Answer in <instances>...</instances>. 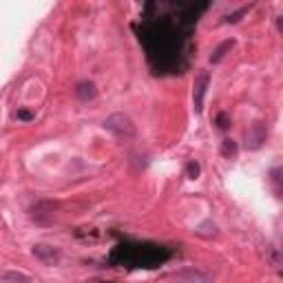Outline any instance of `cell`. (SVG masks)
Wrapping results in <instances>:
<instances>
[{"label": "cell", "instance_id": "cell-1", "mask_svg": "<svg viewBox=\"0 0 283 283\" xmlns=\"http://www.w3.org/2000/svg\"><path fill=\"white\" fill-rule=\"evenodd\" d=\"M182 38L177 24L166 18L159 20H146L140 31V40L148 51V60L155 69H171L177 64V58L182 53Z\"/></svg>", "mask_w": 283, "mask_h": 283}, {"label": "cell", "instance_id": "cell-2", "mask_svg": "<svg viewBox=\"0 0 283 283\" xmlns=\"http://www.w3.org/2000/svg\"><path fill=\"white\" fill-rule=\"evenodd\" d=\"M171 259V250L157 244H120L111 252V264L126 268H157Z\"/></svg>", "mask_w": 283, "mask_h": 283}, {"label": "cell", "instance_id": "cell-3", "mask_svg": "<svg viewBox=\"0 0 283 283\" xmlns=\"http://www.w3.org/2000/svg\"><path fill=\"white\" fill-rule=\"evenodd\" d=\"M104 128L111 131L115 137H124V140L135 137V133H137V128L131 122V117L124 115V113H113V115H109L104 120Z\"/></svg>", "mask_w": 283, "mask_h": 283}, {"label": "cell", "instance_id": "cell-4", "mask_svg": "<svg viewBox=\"0 0 283 283\" xmlns=\"http://www.w3.org/2000/svg\"><path fill=\"white\" fill-rule=\"evenodd\" d=\"M208 84H210V73L208 71H199L193 84V102L197 113H202L204 109V97H206V91H208Z\"/></svg>", "mask_w": 283, "mask_h": 283}, {"label": "cell", "instance_id": "cell-5", "mask_svg": "<svg viewBox=\"0 0 283 283\" xmlns=\"http://www.w3.org/2000/svg\"><path fill=\"white\" fill-rule=\"evenodd\" d=\"M266 137H268L266 124L264 122H255V124L246 131V148H248V151H257V148L264 146Z\"/></svg>", "mask_w": 283, "mask_h": 283}, {"label": "cell", "instance_id": "cell-6", "mask_svg": "<svg viewBox=\"0 0 283 283\" xmlns=\"http://www.w3.org/2000/svg\"><path fill=\"white\" fill-rule=\"evenodd\" d=\"M33 257L38 261H42V264H47V266H55L60 261V250L58 248H53V246H47V244H35L33 248Z\"/></svg>", "mask_w": 283, "mask_h": 283}, {"label": "cell", "instance_id": "cell-7", "mask_svg": "<svg viewBox=\"0 0 283 283\" xmlns=\"http://www.w3.org/2000/svg\"><path fill=\"white\" fill-rule=\"evenodd\" d=\"M55 208H58V204H53V202H38L31 208V217L35 219V224H49L53 219Z\"/></svg>", "mask_w": 283, "mask_h": 283}, {"label": "cell", "instance_id": "cell-8", "mask_svg": "<svg viewBox=\"0 0 283 283\" xmlns=\"http://www.w3.org/2000/svg\"><path fill=\"white\" fill-rule=\"evenodd\" d=\"M95 93H97L95 84H93V82H89V80L80 82V84L75 86V95H78L82 102H89V100H93V97H95Z\"/></svg>", "mask_w": 283, "mask_h": 283}, {"label": "cell", "instance_id": "cell-9", "mask_svg": "<svg viewBox=\"0 0 283 283\" xmlns=\"http://www.w3.org/2000/svg\"><path fill=\"white\" fill-rule=\"evenodd\" d=\"M235 47V40L233 38H230V40H224V42H221L219 44V47L217 49H215V53L213 55H210V62H213V64H217V62H221V60H224V55L226 53H228V51L230 49H233Z\"/></svg>", "mask_w": 283, "mask_h": 283}, {"label": "cell", "instance_id": "cell-10", "mask_svg": "<svg viewBox=\"0 0 283 283\" xmlns=\"http://www.w3.org/2000/svg\"><path fill=\"white\" fill-rule=\"evenodd\" d=\"M266 259H268V264L275 268V270H279V266H281L279 248H275V246H268V248H266Z\"/></svg>", "mask_w": 283, "mask_h": 283}, {"label": "cell", "instance_id": "cell-11", "mask_svg": "<svg viewBox=\"0 0 283 283\" xmlns=\"http://www.w3.org/2000/svg\"><path fill=\"white\" fill-rule=\"evenodd\" d=\"M2 281L4 283H31L27 275L22 272H2Z\"/></svg>", "mask_w": 283, "mask_h": 283}, {"label": "cell", "instance_id": "cell-12", "mask_svg": "<svg viewBox=\"0 0 283 283\" xmlns=\"http://www.w3.org/2000/svg\"><path fill=\"white\" fill-rule=\"evenodd\" d=\"M221 153H224L226 157H235L237 155V144L233 140H224V144H221Z\"/></svg>", "mask_w": 283, "mask_h": 283}, {"label": "cell", "instance_id": "cell-13", "mask_svg": "<svg viewBox=\"0 0 283 283\" xmlns=\"http://www.w3.org/2000/svg\"><path fill=\"white\" fill-rule=\"evenodd\" d=\"M186 173H188V179H197L199 177V164L197 162H190L186 166Z\"/></svg>", "mask_w": 283, "mask_h": 283}, {"label": "cell", "instance_id": "cell-14", "mask_svg": "<svg viewBox=\"0 0 283 283\" xmlns=\"http://www.w3.org/2000/svg\"><path fill=\"white\" fill-rule=\"evenodd\" d=\"M217 126L221 128V131H226V128L230 126V117H228V113H219V115H217Z\"/></svg>", "mask_w": 283, "mask_h": 283}, {"label": "cell", "instance_id": "cell-15", "mask_svg": "<svg viewBox=\"0 0 283 283\" xmlns=\"http://www.w3.org/2000/svg\"><path fill=\"white\" fill-rule=\"evenodd\" d=\"M281 168H275V171H272V184H275L277 186V193H281Z\"/></svg>", "mask_w": 283, "mask_h": 283}, {"label": "cell", "instance_id": "cell-16", "mask_svg": "<svg viewBox=\"0 0 283 283\" xmlns=\"http://www.w3.org/2000/svg\"><path fill=\"white\" fill-rule=\"evenodd\" d=\"M16 117H18V120H31V113H29V111H18L16 113Z\"/></svg>", "mask_w": 283, "mask_h": 283}]
</instances>
